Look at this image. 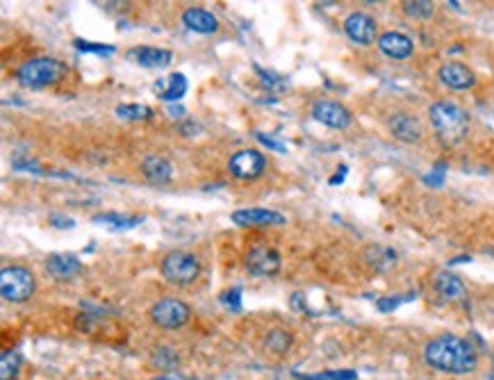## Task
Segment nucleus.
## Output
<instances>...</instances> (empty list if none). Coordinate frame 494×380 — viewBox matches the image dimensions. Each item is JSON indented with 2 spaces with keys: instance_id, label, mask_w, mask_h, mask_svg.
Masks as SVG:
<instances>
[{
  "instance_id": "1",
  "label": "nucleus",
  "mask_w": 494,
  "mask_h": 380,
  "mask_svg": "<svg viewBox=\"0 0 494 380\" xmlns=\"http://www.w3.org/2000/svg\"><path fill=\"white\" fill-rule=\"evenodd\" d=\"M424 360L438 371L465 376L476 369L478 355L467 339L456 337V335H442L426 344V349H424Z\"/></svg>"
},
{
  "instance_id": "2",
  "label": "nucleus",
  "mask_w": 494,
  "mask_h": 380,
  "mask_svg": "<svg viewBox=\"0 0 494 380\" xmlns=\"http://www.w3.org/2000/svg\"><path fill=\"white\" fill-rule=\"evenodd\" d=\"M429 119L433 130L446 146L461 144L469 132V114L453 100H440L431 105Z\"/></svg>"
},
{
  "instance_id": "3",
  "label": "nucleus",
  "mask_w": 494,
  "mask_h": 380,
  "mask_svg": "<svg viewBox=\"0 0 494 380\" xmlns=\"http://www.w3.org/2000/svg\"><path fill=\"white\" fill-rule=\"evenodd\" d=\"M66 75V64H62L55 57H32L26 64L19 66L16 80L23 87L30 89H43L51 87Z\"/></svg>"
},
{
  "instance_id": "4",
  "label": "nucleus",
  "mask_w": 494,
  "mask_h": 380,
  "mask_svg": "<svg viewBox=\"0 0 494 380\" xmlns=\"http://www.w3.org/2000/svg\"><path fill=\"white\" fill-rule=\"evenodd\" d=\"M159 271L164 278L176 287H187L199 280L201 275V262L185 250H171L159 262Z\"/></svg>"
},
{
  "instance_id": "5",
  "label": "nucleus",
  "mask_w": 494,
  "mask_h": 380,
  "mask_svg": "<svg viewBox=\"0 0 494 380\" xmlns=\"http://www.w3.org/2000/svg\"><path fill=\"white\" fill-rule=\"evenodd\" d=\"M34 275L23 267H5L0 271V294L9 303H23L34 294Z\"/></svg>"
},
{
  "instance_id": "6",
  "label": "nucleus",
  "mask_w": 494,
  "mask_h": 380,
  "mask_svg": "<svg viewBox=\"0 0 494 380\" xmlns=\"http://www.w3.org/2000/svg\"><path fill=\"white\" fill-rule=\"evenodd\" d=\"M191 319V310L187 303H182L180 298L167 296L162 301H157L151 307V321L155 326L164 328V330H176L182 328Z\"/></svg>"
},
{
  "instance_id": "7",
  "label": "nucleus",
  "mask_w": 494,
  "mask_h": 380,
  "mask_svg": "<svg viewBox=\"0 0 494 380\" xmlns=\"http://www.w3.org/2000/svg\"><path fill=\"white\" fill-rule=\"evenodd\" d=\"M264 169H267V157L260 151H256V148H242V151H237L235 155H231V159H228V171H231V176L242 182L258 180L264 174Z\"/></svg>"
},
{
  "instance_id": "8",
  "label": "nucleus",
  "mask_w": 494,
  "mask_h": 380,
  "mask_svg": "<svg viewBox=\"0 0 494 380\" xmlns=\"http://www.w3.org/2000/svg\"><path fill=\"white\" fill-rule=\"evenodd\" d=\"M310 114H312V119L317 123L326 125V128H330V130H347L353 123L351 110L337 100H330V98L315 100L312 107H310Z\"/></svg>"
},
{
  "instance_id": "9",
  "label": "nucleus",
  "mask_w": 494,
  "mask_h": 380,
  "mask_svg": "<svg viewBox=\"0 0 494 380\" xmlns=\"http://www.w3.org/2000/svg\"><path fill=\"white\" fill-rule=\"evenodd\" d=\"M344 32H347V37L358 46H372L374 41H378V23L374 16L364 14V11H353V14H349L347 21H344Z\"/></svg>"
},
{
  "instance_id": "10",
  "label": "nucleus",
  "mask_w": 494,
  "mask_h": 380,
  "mask_svg": "<svg viewBox=\"0 0 494 380\" xmlns=\"http://www.w3.org/2000/svg\"><path fill=\"white\" fill-rule=\"evenodd\" d=\"M387 128L396 142H404V144H417L424 137L421 121L410 112H394L392 117L387 119Z\"/></svg>"
},
{
  "instance_id": "11",
  "label": "nucleus",
  "mask_w": 494,
  "mask_h": 380,
  "mask_svg": "<svg viewBox=\"0 0 494 380\" xmlns=\"http://www.w3.org/2000/svg\"><path fill=\"white\" fill-rule=\"evenodd\" d=\"M438 78L444 87H449L453 91H467L476 85V75L474 71L463 62H446L440 66Z\"/></svg>"
},
{
  "instance_id": "12",
  "label": "nucleus",
  "mask_w": 494,
  "mask_h": 380,
  "mask_svg": "<svg viewBox=\"0 0 494 380\" xmlns=\"http://www.w3.org/2000/svg\"><path fill=\"white\" fill-rule=\"evenodd\" d=\"M246 271L253 275H273L280 271V255L271 246H253L246 255Z\"/></svg>"
},
{
  "instance_id": "13",
  "label": "nucleus",
  "mask_w": 494,
  "mask_h": 380,
  "mask_svg": "<svg viewBox=\"0 0 494 380\" xmlns=\"http://www.w3.org/2000/svg\"><path fill=\"white\" fill-rule=\"evenodd\" d=\"M231 221L239 228H253V226H283L287 218L267 207H244V210L233 212Z\"/></svg>"
},
{
  "instance_id": "14",
  "label": "nucleus",
  "mask_w": 494,
  "mask_h": 380,
  "mask_svg": "<svg viewBox=\"0 0 494 380\" xmlns=\"http://www.w3.org/2000/svg\"><path fill=\"white\" fill-rule=\"evenodd\" d=\"M378 51L387 55L389 60H408L415 53V41L404 32H383L378 37Z\"/></svg>"
},
{
  "instance_id": "15",
  "label": "nucleus",
  "mask_w": 494,
  "mask_h": 380,
  "mask_svg": "<svg viewBox=\"0 0 494 380\" xmlns=\"http://www.w3.org/2000/svg\"><path fill=\"white\" fill-rule=\"evenodd\" d=\"M171 55L164 48H155V46H137V48L128 51V60L140 64L144 68H164L171 64Z\"/></svg>"
},
{
  "instance_id": "16",
  "label": "nucleus",
  "mask_w": 494,
  "mask_h": 380,
  "mask_svg": "<svg viewBox=\"0 0 494 380\" xmlns=\"http://www.w3.org/2000/svg\"><path fill=\"white\" fill-rule=\"evenodd\" d=\"M46 271L57 280H71L73 275L83 271V264H80L75 255H68V253H53L46 260Z\"/></svg>"
},
{
  "instance_id": "17",
  "label": "nucleus",
  "mask_w": 494,
  "mask_h": 380,
  "mask_svg": "<svg viewBox=\"0 0 494 380\" xmlns=\"http://www.w3.org/2000/svg\"><path fill=\"white\" fill-rule=\"evenodd\" d=\"M142 174L151 185H169L174 178V167L162 155H146L142 162Z\"/></svg>"
},
{
  "instance_id": "18",
  "label": "nucleus",
  "mask_w": 494,
  "mask_h": 380,
  "mask_svg": "<svg viewBox=\"0 0 494 380\" xmlns=\"http://www.w3.org/2000/svg\"><path fill=\"white\" fill-rule=\"evenodd\" d=\"M182 23L191 30V32H199V34H214L219 30V21H216L214 14H210L208 9L203 7H189L182 11Z\"/></svg>"
},
{
  "instance_id": "19",
  "label": "nucleus",
  "mask_w": 494,
  "mask_h": 380,
  "mask_svg": "<svg viewBox=\"0 0 494 380\" xmlns=\"http://www.w3.org/2000/svg\"><path fill=\"white\" fill-rule=\"evenodd\" d=\"M433 287H435V292L444 298V301H456V298H465L467 296L463 280L458 278V275L449 273V271H440L438 275H435Z\"/></svg>"
},
{
  "instance_id": "20",
  "label": "nucleus",
  "mask_w": 494,
  "mask_h": 380,
  "mask_svg": "<svg viewBox=\"0 0 494 380\" xmlns=\"http://www.w3.org/2000/svg\"><path fill=\"white\" fill-rule=\"evenodd\" d=\"M155 94L162 100H167V102L180 100L182 96L187 94V78L182 73H174V75H169L164 80H157V83H155Z\"/></svg>"
},
{
  "instance_id": "21",
  "label": "nucleus",
  "mask_w": 494,
  "mask_h": 380,
  "mask_svg": "<svg viewBox=\"0 0 494 380\" xmlns=\"http://www.w3.org/2000/svg\"><path fill=\"white\" fill-rule=\"evenodd\" d=\"M396 250L385 244H374L367 248V262L372 264L376 271H389L396 264Z\"/></svg>"
},
{
  "instance_id": "22",
  "label": "nucleus",
  "mask_w": 494,
  "mask_h": 380,
  "mask_svg": "<svg viewBox=\"0 0 494 380\" xmlns=\"http://www.w3.org/2000/svg\"><path fill=\"white\" fill-rule=\"evenodd\" d=\"M292 332L285 330V328H273L267 332V337H264V349H267L271 355H285L287 351H290L292 347Z\"/></svg>"
},
{
  "instance_id": "23",
  "label": "nucleus",
  "mask_w": 494,
  "mask_h": 380,
  "mask_svg": "<svg viewBox=\"0 0 494 380\" xmlns=\"http://www.w3.org/2000/svg\"><path fill=\"white\" fill-rule=\"evenodd\" d=\"M401 9L408 19L429 21L435 14V3L433 0H401Z\"/></svg>"
},
{
  "instance_id": "24",
  "label": "nucleus",
  "mask_w": 494,
  "mask_h": 380,
  "mask_svg": "<svg viewBox=\"0 0 494 380\" xmlns=\"http://www.w3.org/2000/svg\"><path fill=\"white\" fill-rule=\"evenodd\" d=\"M144 221V216H125V214H117V212H107V214H96L94 223H103L112 230H128L135 228Z\"/></svg>"
},
{
  "instance_id": "25",
  "label": "nucleus",
  "mask_w": 494,
  "mask_h": 380,
  "mask_svg": "<svg viewBox=\"0 0 494 380\" xmlns=\"http://www.w3.org/2000/svg\"><path fill=\"white\" fill-rule=\"evenodd\" d=\"M114 114L121 121H146L153 117V110L148 105H119Z\"/></svg>"
},
{
  "instance_id": "26",
  "label": "nucleus",
  "mask_w": 494,
  "mask_h": 380,
  "mask_svg": "<svg viewBox=\"0 0 494 380\" xmlns=\"http://www.w3.org/2000/svg\"><path fill=\"white\" fill-rule=\"evenodd\" d=\"M151 362L157 366V369H167V371H171V369H176V366H178L180 358H178V353H176L174 349H169V347H159V349L153 353Z\"/></svg>"
},
{
  "instance_id": "27",
  "label": "nucleus",
  "mask_w": 494,
  "mask_h": 380,
  "mask_svg": "<svg viewBox=\"0 0 494 380\" xmlns=\"http://www.w3.org/2000/svg\"><path fill=\"white\" fill-rule=\"evenodd\" d=\"M19 366H21V355L19 353H11V351L3 353V358H0V380L16 378Z\"/></svg>"
},
{
  "instance_id": "28",
  "label": "nucleus",
  "mask_w": 494,
  "mask_h": 380,
  "mask_svg": "<svg viewBox=\"0 0 494 380\" xmlns=\"http://www.w3.org/2000/svg\"><path fill=\"white\" fill-rule=\"evenodd\" d=\"M73 46L80 51V53H96V55H112L114 46H107V43H94V41H85V39H75Z\"/></svg>"
},
{
  "instance_id": "29",
  "label": "nucleus",
  "mask_w": 494,
  "mask_h": 380,
  "mask_svg": "<svg viewBox=\"0 0 494 380\" xmlns=\"http://www.w3.org/2000/svg\"><path fill=\"white\" fill-rule=\"evenodd\" d=\"M446 171H449V167H446L444 162H438L435 164L426 176H424V182H426V185H431V187H442V182H444V178H446Z\"/></svg>"
},
{
  "instance_id": "30",
  "label": "nucleus",
  "mask_w": 494,
  "mask_h": 380,
  "mask_svg": "<svg viewBox=\"0 0 494 380\" xmlns=\"http://www.w3.org/2000/svg\"><path fill=\"white\" fill-rule=\"evenodd\" d=\"M305 380H358V374L353 369H340V371H324L317 376H305Z\"/></svg>"
},
{
  "instance_id": "31",
  "label": "nucleus",
  "mask_w": 494,
  "mask_h": 380,
  "mask_svg": "<svg viewBox=\"0 0 494 380\" xmlns=\"http://www.w3.org/2000/svg\"><path fill=\"white\" fill-rule=\"evenodd\" d=\"M408 298H415V294H406V296H387V298H381V301L376 303V307L381 310V312H392V310H396L401 303H406Z\"/></svg>"
},
{
  "instance_id": "32",
  "label": "nucleus",
  "mask_w": 494,
  "mask_h": 380,
  "mask_svg": "<svg viewBox=\"0 0 494 380\" xmlns=\"http://www.w3.org/2000/svg\"><path fill=\"white\" fill-rule=\"evenodd\" d=\"M256 68V73L264 80V87H269V89H275V91H280V89H285V80L283 78H278V75H273V73H269V71H264L262 66H253Z\"/></svg>"
},
{
  "instance_id": "33",
  "label": "nucleus",
  "mask_w": 494,
  "mask_h": 380,
  "mask_svg": "<svg viewBox=\"0 0 494 380\" xmlns=\"http://www.w3.org/2000/svg\"><path fill=\"white\" fill-rule=\"evenodd\" d=\"M239 298H242V290H239V287H235V290L226 292V294L221 296V301H224V305H226V307H231V310H239V307H242V303H239Z\"/></svg>"
},
{
  "instance_id": "34",
  "label": "nucleus",
  "mask_w": 494,
  "mask_h": 380,
  "mask_svg": "<svg viewBox=\"0 0 494 380\" xmlns=\"http://www.w3.org/2000/svg\"><path fill=\"white\" fill-rule=\"evenodd\" d=\"M256 137H258V142L260 144H264L267 148H271V151H278V153H285L287 148H285V144H278L275 139H271L269 134H262V132H256Z\"/></svg>"
},
{
  "instance_id": "35",
  "label": "nucleus",
  "mask_w": 494,
  "mask_h": 380,
  "mask_svg": "<svg viewBox=\"0 0 494 380\" xmlns=\"http://www.w3.org/2000/svg\"><path fill=\"white\" fill-rule=\"evenodd\" d=\"M51 223H53L55 228H60V230H68V228H73V226H75L73 218L62 216V214H53V216H51Z\"/></svg>"
},
{
  "instance_id": "36",
  "label": "nucleus",
  "mask_w": 494,
  "mask_h": 380,
  "mask_svg": "<svg viewBox=\"0 0 494 380\" xmlns=\"http://www.w3.org/2000/svg\"><path fill=\"white\" fill-rule=\"evenodd\" d=\"M155 380H191V378H185V376H180V374H164V376H159Z\"/></svg>"
},
{
  "instance_id": "37",
  "label": "nucleus",
  "mask_w": 494,
  "mask_h": 380,
  "mask_svg": "<svg viewBox=\"0 0 494 380\" xmlns=\"http://www.w3.org/2000/svg\"><path fill=\"white\" fill-rule=\"evenodd\" d=\"M169 114L171 117H185V110H182L180 105H169Z\"/></svg>"
},
{
  "instance_id": "38",
  "label": "nucleus",
  "mask_w": 494,
  "mask_h": 380,
  "mask_svg": "<svg viewBox=\"0 0 494 380\" xmlns=\"http://www.w3.org/2000/svg\"><path fill=\"white\" fill-rule=\"evenodd\" d=\"M367 3H383V0H367Z\"/></svg>"
}]
</instances>
